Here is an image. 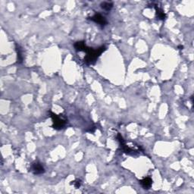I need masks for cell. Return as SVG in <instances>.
<instances>
[{
    "mask_svg": "<svg viewBox=\"0 0 194 194\" xmlns=\"http://www.w3.org/2000/svg\"><path fill=\"white\" fill-rule=\"evenodd\" d=\"M105 50H106V47L105 46H102V47L96 49H93L92 48L87 47L86 49V51H85L86 52V55L84 58L85 62L86 64H93V63H94V61L98 59V57H99V55Z\"/></svg>",
    "mask_w": 194,
    "mask_h": 194,
    "instance_id": "1",
    "label": "cell"
},
{
    "mask_svg": "<svg viewBox=\"0 0 194 194\" xmlns=\"http://www.w3.org/2000/svg\"><path fill=\"white\" fill-rule=\"evenodd\" d=\"M50 114H51V118L53 122V128L56 130L62 129L66 124V121L61 118L59 115H57L52 112H50Z\"/></svg>",
    "mask_w": 194,
    "mask_h": 194,
    "instance_id": "2",
    "label": "cell"
},
{
    "mask_svg": "<svg viewBox=\"0 0 194 194\" xmlns=\"http://www.w3.org/2000/svg\"><path fill=\"white\" fill-rule=\"evenodd\" d=\"M30 170H31L32 172L34 174V175H41L43 173L45 172V170H44V167L42 165V164L39 162H33L31 165V168H30Z\"/></svg>",
    "mask_w": 194,
    "mask_h": 194,
    "instance_id": "3",
    "label": "cell"
},
{
    "mask_svg": "<svg viewBox=\"0 0 194 194\" xmlns=\"http://www.w3.org/2000/svg\"><path fill=\"white\" fill-rule=\"evenodd\" d=\"M90 19L93 21H94L96 24H99V25L102 26V27H104L107 24V21H106V18L104 16H102V14H99V13L98 14H95L93 17L90 18Z\"/></svg>",
    "mask_w": 194,
    "mask_h": 194,
    "instance_id": "4",
    "label": "cell"
},
{
    "mask_svg": "<svg viewBox=\"0 0 194 194\" xmlns=\"http://www.w3.org/2000/svg\"><path fill=\"white\" fill-rule=\"evenodd\" d=\"M139 183L143 188L148 190L151 187L152 184H153V180L150 177H146V178H143V180H140Z\"/></svg>",
    "mask_w": 194,
    "mask_h": 194,
    "instance_id": "5",
    "label": "cell"
},
{
    "mask_svg": "<svg viewBox=\"0 0 194 194\" xmlns=\"http://www.w3.org/2000/svg\"><path fill=\"white\" fill-rule=\"evenodd\" d=\"M75 48L77 51L85 52L86 51V48H87V46H86V44H85L84 41H79V42H77V43H75Z\"/></svg>",
    "mask_w": 194,
    "mask_h": 194,
    "instance_id": "6",
    "label": "cell"
},
{
    "mask_svg": "<svg viewBox=\"0 0 194 194\" xmlns=\"http://www.w3.org/2000/svg\"><path fill=\"white\" fill-rule=\"evenodd\" d=\"M100 6L102 9L106 10V11H110L113 7V4L110 2H103L101 3Z\"/></svg>",
    "mask_w": 194,
    "mask_h": 194,
    "instance_id": "7",
    "label": "cell"
},
{
    "mask_svg": "<svg viewBox=\"0 0 194 194\" xmlns=\"http://www.w3.org/2000/svg\"><path fill=\"white\" fill-rule=\"evenodd\" d=\"M155 11H156V15L157 17L161 20H165L166 18V14L161 8H158V7H155Z\"/></svg>",
    "mask_w": 194,
    "mask_h": 194,
    "instance_id": "8",
    "label": "cell"
},
{
    "mask_svg": "<svg viewBox=\"0 0 194 194\" xmlns=\"http://www.w3.org/2000/svg\"><path fill=\"white\" fill-rule=\"evenodd\" d=\"M16 50H17V54H18V63H21L23 61V56H22L21 49L19 46L16 44Z\"/></svg>",
    "mask_w": 194,
    "mask_h": 194,
    "instance_id": "9",
    "label": "cell"
},
{
    "mask_svg": "<svg viewBox=\"0 0 194 194\" xmlns=\"http://www.w3.org/2000/svg\"><path fill=\"white\" fill-rule=\"evenodd\" d=\"M74 184H75V186L76 187V188H79V187L81 186V180H75V181H74Z\"/></svg>",
    "mask_w": 194,
    "mask_h": 194,
    "instance_id": "10",
    "label": "cell"
},
{
    "mask_svg": "<svg viewBox=\"0 0 194 194\" xmlns=\"http://www.w3.org/2000/svg\"><path fill=\"white\" fill-rule=\"evenodd\" d=\"M178 48H180V49H183L184 46H178Z\"/></svg>",
    "mask_w": 194,
    "mask_h": 194,
    "instance_id": "11",
    "label": "cell"
}]
</instances>
